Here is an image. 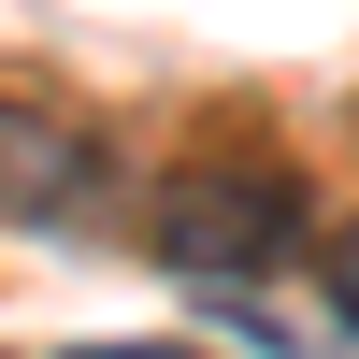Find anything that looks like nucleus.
<instances>
[{
	"label": "nucleus",
	"mask_w": 359,
	"mask_h": 359,
	"mask_svg": "<svg viewBox=\"0 0 359 359\" xmlns=\"http://www.w3.org/2000/svg\"><path fill=\"white\" fill-rule=\"evenodd\" d=\"M72 359H201V345H72Z\"/></svg>",
	"instance_id": "4"
},
{
	"label": "nucleus",
	"mask_w": 359,
	"mask_h": 359,
	"mask_svg": "<svg viewBox=\"0 0 359 359\" xmlns=\"http://www.w3.org/2000/svg\"><path fill=\"white\" fill-rule=\"evenodd\" d=\"M144 259L187 287H273L316 259V187L287 158H187L144 201Z\"/></svg>",
	"instance_id": "1"
},
{
	"label": "nucleus",
	"mask_w": 359,
	"mask_h": 359,
	"mask_svg": "<svg viewBox=\"0 0 359 359\" xmlns=\"http://www.w3.org/2000/svg\"><path fill=\"white\" fill-rule=\"evenodd\" d=\"M316 287H331V345H359V216L316 245Z\"/></svg>",
	"instance_id": "3"
},
{
	"label": "nucleus",
	"mask_w": 359,
	"mask_h": 359,
	"mask_svg": "<svg viewBox=\"0 0 359 359\" xmlns=\"http://www.w3.org/2000/svg\"><path fill=\"white\" fill-rule=\"evenodd\" d=\"M101 187H115V158L72 130V115L0 101V216H15V230H72V216H101Z\"/></svg>",
	"instance_id": "2"
}]
</instances>
